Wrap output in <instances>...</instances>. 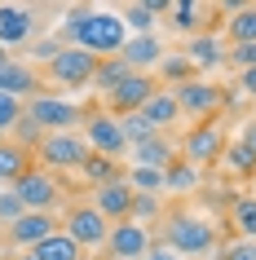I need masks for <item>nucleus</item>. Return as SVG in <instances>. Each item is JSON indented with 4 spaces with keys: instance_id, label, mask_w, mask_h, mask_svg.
<instances>
[{
    "instance_id": "f257e3e1",
    "label": "nucleus",
    "mask_w": 256,
    "mask_h": 260,
    "mask_svg": "<svg viewBox=\"0 0 256 260\" xmlns=\"http://www.w3.org/2000/svg\"><path fill=\"white\" fill-rule=\"evenodd\" d=\"M159 243H168L177 251V260H199L208 256V251H216V230L212 220L203 216H190V212H177V216H168V230L159 234Z\"/></svg>"
},
{
    "instance_id": "f03ea898",
    "label": "nucleus",
    "mask_w": 256,
    "mask_h": 260,
    "mask_svg": "<svg viewBox=\"0 0 256 260\" xmlns=\"http://www.w3.org/2000/svg\"><path fill=\"white\" fill-rule=\"evenodd\" d=\"M225 123L221 119H199L194 128H190L186 137L177 141V154L186 159L194 172L199 168H212V164H221V154H225Z\"/></svg>"
},
{
    "instance_id": "7ed1b4c3",
    "label": "nucleus",
    "mask_w": 256,
    "mask_h": 260,
    "mask_svg": "<svg viewBox=\"0 0 256 260\" xmlns=\"http://www.w3.org/2000/svg\"><path fill=\"white\" fill-rule=\"evenodd\" d=\"M22 115L44 133H80L84 123V106H75L58 93H36L31 102H22Z\"/></svg>"
},
{
    "instance_id": "20e7f679",
    "label": "nucleus",
    "mask_w": 256,
    "mask_h": 260,
    "mask_svg": "<svg viewBox=\"0 0 256 260\" xmlns=\"http://www.w3.org/2000/svg\"><path fill=\"white\" fill-rule=\"evenodd\" d=\"M102 57H93L89 49H80V44H71V49H62V53L44 67L40 80L44 84H53V88H84V84H93V71ZM49 88V93H53Z\"/></svg>"
},
{
    "instance_id": "39448f33",
    "label": "nucleus",
    "mask_w": 256,
    "mask_h": 260,
    "mask_svg": "<svg viewBox=\"0 0 256 260\" xmlns=\"http://www.w3.org/2000/svg\"><path fill=\"white\" fill-rule=\"evenodd\" d=\"M62 234H71L75 238V247L80 251H93V247H106V234H110V220L97 212L89 199H75V203L67 207V216H62V225H58Z\"/></svg>"
},
{
    "instance_id": "423d86ee",
    "label": "nucleus",
    "mask_w": 256,
    "mask_h": 260,
    "mask_svg": "<svg viewBox=\"0 0 256 260\" xmlns=\"http://www.w3.org/2000/svg\"><path fill=\"white\" fill-rule=\"evenodd\" d=\"M9 190L18 194V203L27 207V212H49V207H58V203H62V194H67V190H62V181H58V172H44L40 164H31Z\"/></svg>"
},
{
    "instance_id": "0eeeda50",
    "label": "nucleus",
    "mask_w": 256,
    "mask_h": 260,
    "mask_svg": "<svg viewBox=\"0 0 256 260\" xmlns=\"http://www.w3.org/2000/svg\"><path fill=\"white\" fill-rule=\"evenodd\" d=\"M36 154H40V168L44 172H80L84 159H89V141L80 137V133H49V137L36 146Z\"/></svg>"
},
{
    "instance_id": "6e6552de",
    "label": "nucleus",
    "mask_w": 256,
    "mask_h": 260,
    "mask_svg": "<svg viewBox=\"0 0 256 260\" xmlns=\"http://www.w3.org/2000/svg\"><path fill=\"white\" fill-rule=\"evenodd\" d=\"M80 137L89 141V150H93V154H106V159H120V154L128 150V141H124V128H120V119H115L110 110H97V106H84Z\"/></svg>"
},
{
    "instance_id": "1a4fd4ad",
    "label": "nucleus",
    "mask_w": 256,
    "mask_h": 260,
    "mask_svg": "<svg viewBox=\"0 0 256 260\" xmlns=\"http://www.w3.org/2000/svg\"><path fill=\"white\" fill-rule=\"evenodd\" d=\"M124 40H128L124 36V18L110 14V9H93L80 31V49H89L93 57H115L124 49Z\"/></svg>"
},
{
    "instance_id": "9d476101",
    "label": "nucleus",
    "mask_w": 256,
    "mask_h": 260,
    "mask_svg": "<svg viewBox=\"0 0 256 260\" xmlns=\"http://www.w3.org/2000/svg\"><path fill=\"white\" fill-rule=\"evenodd\" d=\"M177 97V110L190 115V119H221V106H225V88L221 84H208V80H186L168 88Z\"/></svg>"
},
{
    "instance_id": "9b49d317",
    "label": "nucleus",
    "mask_w": 256,
    "mask_h": 260,
    "mask_svg": "<svg viewBox=\"0 0 256 260\" xmlns=\"http://www.w3.org/2000/svg\"><path fill=\"white\" fill-rule=\"evenodd\" d=\"M155 93H159V80H155V75H141V71H133V75H128L120 88H110L102 102H106V110L120 119V115H133V110H141Z\"/></svg>"
},
{
    "instance_id": "f8f14e48",
    "label": "nucleus",
    "mask_w": 256,
    "mask_h": 260,
    "mask_svg": "<svg viewBox=\"0 0 256 260\" xmlns=\"http://www.w3.org/2000/svg\"><path fill=\"white\" fill-rule=\"evenodd\" d=\"M150 230L146 225H137V220H120V225H110L106 234V256L110 260H141L150 251Z\"/></svg>"
},
{
    "instance_id": "ddd939ff",
    "label": "nucleus",
    "mask_w": 256,
    "mask_h": 260,
    "mask_svg": "<svg viewBox=\"0 0 256 260\" xmlns=\"http://www.w3.org/2000/svg\"><path fill=\"white\" fill-rule=\"evenodd\" d=\"M49 234H58L53 212H22L14 225H5V238H9V247H18V251H31V247H40Z\"/></svg>"
},
{
    "instance_id": "4468645a",
    "label": "nucleus",
    "mask_w": 256,
    "mask_h": 260,
    "mask_svg": "<svg viewBox=\"0 0 256 260\" xmlns=\"http://www.w3.org/2000/svg\"><path fill=\"white\" fill-rule=\"evenodd\" d=\"M133 199H137V194H133V185H128V181H110V185H97L89 203H93L97 212L110 220V225H120V220L133 216Z\"/></svg>"
},
{
    "instance_id": "2eb2a0df",
    "label": "nucleus",
    "mask_w": 256,
    "mask_h": 260,
    "mask_svg": "<svg viewBox=\"0 0 256 260\" xmlns=\"http://www.w3.org/2000/svg\"><path fill=\"white\" fill-rule=\"evenodd\" d=\"M0 93H9V97H36V93H44V80H40V71L31 67V62H18V57H9L5 67H0Z\"/></svg>"
},
{
    "instance_id": "dca6fc26",
    "label": "nucleus",
    "mask_w": 256,
    "mask_h": 260,
    "mask_svg": "<svg viewBox=\"0 0 256 260\" xmlns=\"http://www.w3.org/2000/svg\"><path fill=\"white\" fill-rule=\"evenodd\" d=\"M115 57H124V62H128V71L155 75V67L163 62V44L155 40V36H128V40H124V49H120Z\"/></svg>"
},
{
    "instance_id": "f3484780",
    "label": "nucleus",
    "mask_w": 256,
    "mask_h": 260,
    "mask_svg": "<svg viewBox=\"0 0 256 260\" xmlns=\"http://www.w3.org/2000/svg\"><path fill=\"white\" fill-rule=\"evenodd\" d=\"M31 31H36V9H27V5H0V49L22 44Z\"/></svg>"
},
{
    "instance_id": "a211bd4d",
    "label": "nucleus",
    "mask_w": 256,
    "mask_h": 260,
    "mask_svg": "<svg viewBox=\"0 0 256 260\" xmlns=\"http://www.w3.org/2000/svg\"><path fill=\"white\" fill-rule=\"evenodd\" d=\"M128 154H133V168H155V172H163L177 159V141L168 133H159V137L141 141V146H128Z\"/></svg>"
},
{
    "instance_id": "6ab92c4d",
    "label": "nucleus",
    "mask_w": 256,
    "mask_h": 260,
    "mask_svg": "<svg viewBox=\"0 0 256 260\" xmlns=\"http://www.w3.org/2000/svg\"><path fill=\"white\" fill-rule=\"evenodd\" d=\"M186 57L194 71H212L225 62V40L216 36V31H203V36H190L186 40Z\"/></svg>"
},
{
    "instance_id": "aec40b11",
    "label": "nucleus",
    "mask_w": 256,
    "mask_h": 260,
    "mask_svg": "<svg viewBox=\"0 0 256 260\" xmlns=\"http://www.w3.org/2000/svg\"><path fill=\"white\" fill-rule=\"evenodd\" d=\"M230 44H256V5H230L225 49H230Z\"/></svg>"
},
{
    "instance_id": "412c9836",
    "label": "nucleus",
    "mask_w": 256,
    "mask_h": 260,
    "mask_svg": "<svg viewBox=\"0 0 256 260\" xmlns=\"http://www.w3.org/2000/svg\"><path fill=\"white\" fill-rule=\"evenodd\" d=\"M31 164H36L31 150H22V146H14V141H0V181H5V185H14Z\"/></svg>"
},
{
    "instance_id": "4be33fe9",
    "label": "nucleus",
    "mask_w": 256,
    "mask_h": 260,
    "mask_svg": "<svg viewBox=\"0 0 256 260\" xmlns=\"http://www.w3.org/2000/svg\"><path fill=\"white\" fill-rule=\"evenodd\" d=\"M168 22H173V31H186V36H203V14H212V9H208V5H194V0H181V5H173V9H168Z\"/></svg>"
},
{
    "instance_id": "5701e85b",
    "label": "nucleus",
    "mask_w": 256,
    "mask_h": 260,
    "mask_svg": "<svg viewBox=\"0 0 256 260\" xmlns=\"http://www.w3.org/2000/svg\"><path fill=\"white\" fill-rule=\"evenodd\" d=\"M80 177L97 190V185L124 181V168H120V159H106V154H89V159H84V168H80Z\"/></svg>"
},
{
    "instance_id": "b1692460",
    "label": "nucleus",
    "mask_w": 256,
    "mask_h": 260,
    "mask_svg": "<svg viewBox=\"0 0 256 260\" xmlns=\"http://www.w3.org/2000/svg\"><path fill=\"white\" fill-rule=\"evenodd\" d=\"M141 115H146V119L155 123L159 133H168V128L177 123V115H181V110H177V97L168 93V88H159V93H155L146 106H141Z\"/></svg>"
},
{
    "instance_id": "393cba45",
    "label": "nucleus",
    "mask_w": 256,
    "mask_h": 260,
    "mask_svg": "<svg viewBox=\"0 0 256 260\" xmlns=\"http://www.w3.org/2000/svg\"><path fill=\"white\" fill-rule=\"evenodd\" d=\"M155 80H159V88H177V84L194 80V67L186 53H163V62L155 67Z\"/></svg>"
},
{
    "instance_id": "a878e982",
    "label": "nucleus",
    "mask_w": 256,
    "mask_h": 260,
    "mask_svg": "<svg viewBox=\"0 0 256 260\" xmlns=\"http://www.w3.org/2000/svg\"><path fill=\"white\" fill-rule=\"evenodd\" d=\"M31 256H36V260H80L84 251L75 247V238H71V234L58 230V234H49L40 247H31Z\"/></svg>"
},
{
    "instance_id": "bb28decb",
    "label": "nucleus",
    "mask_w": 256,
    "mask_h": 260,
    "mask_svg": "<svg viewBox=\"0 0 256 260\" xmlns=\"http://www.w3.org/2000/svg\"><path fill=\"white\" fill-rule=\"evenodd\" d=\"M128 75H133V71H128V62H124V57H102V62H97V71H93V88L106 97L110 88H120Z\"/></svg>"
},
{
    "instance_id": "cd10ccee",
    "label": "nucleus",
    "mask_w": 256,
    "mask_h": 260,
    "mask_svg": "<svg viewBox=\"0 0 256 260\" xmlns=\"http://www.w3.org/2000/svg\"><path fill=\"white\" fill-rule=\"evenodd\" d=\"M230 225L239 230V238H252V243H256V199H252V194L230 199Z\"/></svg>"
},
{
    "instance_id": "c85d7f7f",
    "label": "nucleus",
    "mask_w": 256,
    "mask_h": 260,
    "mask_svg": "<svg viewBox=\"0 0 256 260\" xmlns=\"http://www.w3.org/2000/svg\"><path fill=\"white\" fill-rule=\"evenodd\" d=\"M89 5H71L67 14H62V27H58V40H62V49H71V44H80V31L84 22H89Z\"/></svg>"
},
{
    "instance_id": "c756f323",
    "label": "nucleus",
    "mask_w": 256,
    "mask_h": 260,
    "mask_svg": "<svg viewBox=\"0 0 256 260\" xmlns=\"http://www.w3.org/2000/svg\"><path fill=\"white\" fill-rule=\"evenodd\" d=\"M199 185V172L186 164V159H173V164L163 168V190H177V194H186Z\"/></svg>"
},
{
    "instance_id": "7c9ffc66",
    "label": "nucleus",
    "mask_w": 256,
    "mask_h": 260,
    "mask_svg": "<svg viewBox=\"0 0 256 260\" xmlns=\"http://www.w3.org/2000/svg\"><path fill=\"white\" fill-rule=\"evenodd\" d=\"M124 181L133 185V194H163V172H155V168H128Z\"/></svg>"
},
{
    "instance_id": "2f4dec72",
    "label": "nucleus",
    "mask_w": 256,
    "mask_h": 260,
    "mask_svg": "<svg viewBox=\"0 0 256 260\" xmlns=\"http://www.w3.org/2000/svg\"><path fill=\"white\" fill-rule=\"evenodd\" d=\"M120 18L137 31V36H150V27H155V9H150V5H124Z\"/></svg>"
},
{
    "instance_id": "473e14b6",
    "label": "nucleus",
    "mask_w": 256,
    "mask_h": 260,
    "mask_svg": "<svg viewBox=\"0 0 256 260\" xmlns=\"http://www.w3.org/2000/svg\"><path fill=\"white\" fill-rule=\"evenodd\" d=\"M62 53V40H58V36H40V40L31 44V67H49V62H53V57Z\"/></svg>"
},
{
    "instance_id": "72a5a7b5",
    "label": "nucleus",
    "mask_w": 256,
    "mask_h": 260,
    "mask_svg": "<svg viewBox=\"0 0 256 260\" xmlns=\"http://www.w3.org/2000/svg\"><path fill=\"white\" fill-rule=\"evenodd\" d=\"M230 164V172H256V154L243 146V141H234V146H225V154H221Z\"/></svg>"
},
{
    "instance_id": "f704fd0d",
    "label": "nucleus",
    "mask_w": 256,
    "mask_h": 260,
    "mask_svg": "<svg viewBox=\"0 0 256 260\" xmlns=\"http://www.w3.org/2000/svg\"><path fill=\"white\" fill-rule=\"evenodd\" d=\"M216 256L221 260H256V243L252 238H225L216 247Z\"/></svg>"
},
{
    "instance_id": "c9c22d12",
    "label": "nucleus",
    "mask_w": 256,
    "mask_h": 260,
    "mask_svg": "<svg viewBox=\"0 0 256 260\" xmlns=\"http://www.w3.org/2000/svg\"><path fill=\"white\" fill-rule=\"evenodd\" d=\"M159 216V199H155V194H137L133 199V216L128 220H137V225H146L150 230V220Z\"/></svg>"
},
{
    "instance_id": "e433bc0d",
    "label": "nucleus",
    "mask_w": 256,
    "mask_h": 260,
    "mask_svg": "<svg viewBox=\"0 0 256 260\" xmlns=\"http://www.w3.org/2000/svg\"><path fill=\"white\" fill-rule=\"evenodd\" d=\"M225 62L234 71H252L256 67V44H230V49H225Z\"/></svg>"
},
{
    "instance_id": "4c0bfd02",
    "label": "nucleus",
    "mask_w": 256,
    "mask_h": 260,
    "mask_svg": "<svg viewBox=\"0 0 256 260\" xmlns=\"http://www.w3.org/2000/svg\"><path fill=\"white\" fill-rule=\"evenodd\" d=\"M18 119H22V102H18V97H9V93H0V128L9 133Z\"/></svg>"
},
{
    "instance_id": "58836bf2",
    "label": "nucleus",
    "mask_w": 256,
    "mask_h": 260,
    "mask_svg": "<svg viewBox=\"0 0 256 260\" xmlns=\"http://www.w3.org/2000/svg\"><path fill=\"white\" fill-rule=\"evenodd\" d=\"M22 212H27V207L18 203V194H14V190H5V194H0V225H14Z\"/></svg>"
},
{
    "instance_id": "ea45409f",
    "label": "nucleus",
    "mask_w": 256,
    "mask_h": 260,
    "mask_svg": "<svg viewBox=\"0 0 256 260\" xmlns=\"http://www.w3.org/2000/svg\"><path fill=\"white\" fill-rule=\"evenodd\" d=\"M234 93L256 97V67H252V71H239V84H234Z\"/></svg>"
},
{
    "instance_id": "a19ab883",
    "label": "nucleus",
    "mask_w": 256,
    "mask_h": 260,
    "mask_svg": "<svg viewBox=\"0 0 256 260\" xmlns=\"http://www.w3.org/2000/svg\"><path fill=\"white\" fill-rule=\"evenodd\" d=\"M141 260H177V251H173L168 243H150V251H146Z\"/></svg>"
},
{
    "instance_id": "79ce46f5",
    "label": "nucleus",
    "mask_w": 256,
    "mask_h": 260,
    "mask_svg": "<svg viewBox=\"0 0 256 260\" xmlns=\"http://www.w3.org/2000/svg\"><path fill=\"white\" fill-rule=\"evenodd\" d=\"M239 141H243V146H247V150L256 154V119H247V123H243V137H239Z\"/></svg>"
},
{
    "instance_id": "37998d69",
    "label": "nucleus",
    "mask_w": 256,
    "mask_h": 260,
    "mask_svg": "<svg viewBox=\"0 0 256 260\" xmlns=\"http://www.w3.org/2000/svg\"><path fill=\"white\" fill-rule=\"evenodd\" d=\"M9 260H36V256H31V251H18V256H9Z\"/></svg>"
},
{
    "instance_id": "c03bdc74",
    "label": "nucleus",
    "mask_w": 256,
    "mask_h": 260,
    "mask_svg": "<svg viewBox=\"0 0 256 260\" xmlns=\"http://www.w3.org/2000/svg\"><path fill=\"white\" fill-rule=\"evenodd\" d=\"M9 57H14V53H5V49H0V67H5V62H9Z\"/></svg>"
},
{
    "instance_id": "a18cd8bd",
    "label": "nucleus",
    "mask_w": 256,
    "mask_h": 260,
    "mask_svg": "<svg viewBox=\"0 0 256 260\" xmlns=\"http://www.w3.org/2000/svg\"><path fill=\"white\" fill-rule=\"evenodd\" d=\"M0 141H9V133H5V128H0Z\"/></svg>"
},
{
    "instance_id": "49530a36",
    "label": "nucleus",
    "mask_w": 256,
    "mask_h": 260,
    "mask_svg": "<svg viewBox=\"0 0 256 260\" xmlns=\"http://www.w3.org/2000/svg\"><path fill=\"white\" fill-rule=\"evenodd\" d=\"M80 260H89V256H80Z\"/></svg>"
}]
</instances>
